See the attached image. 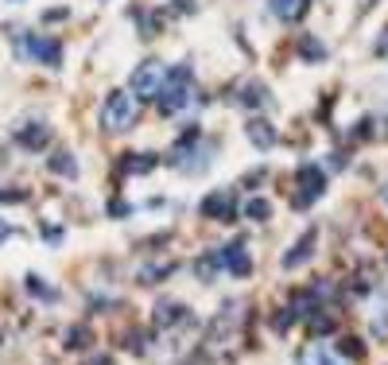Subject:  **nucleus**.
<instances>
[{
    "instance_id": "f257e3e1",
    "label": "nucleus",
    "mask_w": 388,
    "mask_h": 365,
    "mask_svg": "<svg viewBox=\"0 0 388 365\" xmlns=\"http://www.w3.org/2000/svg\"><path fill=\"white\" fill-rule=\"evenodd\" d=\"M194 70H191V62H179V66H171L167 70V78H163V89H160V97H155V105H160V113H179L187 102H191V94H194Z\"/></svg>"
},
{
    "instance_id": "f03ea898",
    "label": "nucleus",
    "mask_w": 388,
    "mask_h": 365,
    "mask_svg": "<svg viewBox=\"0 0 388 365\" xmlns=\"http://www.w3.org/2000/svg\"><path fill=\"white\" fill-rule=\"evenodd\" d=\"M136 124V97L125 94V89H117V94L105 97L101 105V129L105 132H125Z\"/></svg>"
},
{
    "instance_id": "7ed1b4c3",
    "label": "nucleus",
    "mask_w": 388,
    "mask_h": 365,
    "mask_svg": "<svg viewBox=\"0 0 388 365\" xmlns=\"http://www.w3.org/2000/svg\"><path fill=\"white\" fill-rule=\"evenodd\" d=\"M163 78H167V66H163V62H155V59L140 62L136 70H132V82H128L132 97H160Z\"/></svg>"
},
{
    "instance_id": "20e7f679",
    "label": "nucleus",
    "mask_w": 388,
    "mask_h": 365,
    "mask_svg": "<svg viewBox=\"0 0 388 365\" xmlns=\"http://www.w3.org/2000/svg\"><path fill=\"white\" fill-rule=\"evenodd\" d=\"M295 187H299V190H295V206L303 210V206H311V202H315V198L326 190L323 168H318V163H303L299 175H295Z\"/></svg>"
},
{
    "instance_id": "39448f33",
    "label": "nucleus",
    "mask_w": 388,
    "mask_h": 365,
    "mask_svg": "<svg viewBox=\"0 0 388 365\" xmlns=\"http://www.w3.org/2000/svg\"><path fill=\"white\" fill-rule=\"evenodd\" d=\"M202 218L210 222H237V195L233 190H214V195L202 198Z\"/></svg>"
},
{
    "instance_id": "423d86ee",
    "label": "nucleus",
    "mask_w": 388,
    "mask_h": 365,
    "mask_svg": "<svg viewBox=\"0 0 388 365\" xmlns=\"http://www.w3.org/2000/svg\"><path fill=\"white\" fill-rule=\"evenodd\" d=\"M214 256H218V268H226L229 276H249L253 272V261H249V253H245V245H226Z\"/></svg>"
},
{
    "instance_id": "0eeeda50",
    "label": "nucleus",
    "mask_w": 388,
    "mask_h": 365,
    "mask_svg": "<svg viewBox=\"0 0 388 365\" xmlns=\"http://www.w3.org/2000/svg\"><path fill=\"white\" fill-rule=\"evenodd\" d=\"M16 144L28 148V152H43V148L51 144V129H47L43 121H28L23 129H16Z\"/></svg>"
},
{
    "instance_id": "6e6552de",
    "label": "nucleus",
    "mask_w": 388,
    "mask_h": 365,
    "mask_svg": "<svg viewBox=\"0 0 388 365\" xmlns=\"http://www.w3.org/2000/svg\"><path fill=\"white\" fill-rule=\"evenodd\" d=\"M315 245H318V229H307V234H303L299 241L292 245V253H284V268H287V272L303 268V264L315 256Z\"/></svg>"
},
{
    "instance_id": "1a4fd4ad",
    "label": "nucleus",
    "mask_w": 388,
    "mask_h": 365,
    "mask_svg": "<svg viewBox=\"0 0 388 365\" xmlns=\"http://www.w3.org/2000/svg\"><path fill=\"white\" fill-rule=\"evenodd\" d=\"M28 51L35 55L43 66H62V43L51 36H31L28 39Z\"/></svg>"
},
{
    "instance_id": "9d476101",
    "label": "nucleus",
    "mask_w": 388,
    "mask_h": 365,
    "mask_svg": "<svg viewBox=\"0 0 388 365\" xmlns=\"http://www.w3.org/2000/svg\"><path fill=\"white\" fill-rule=\"evenodd\" d=\"M272 16H279L284 23H299L311 12V0H268Z\"/></svg>"
},
{
    "instance_id": "9b49d317",
    "label": "nucleus",
    "mask_w": 388,
    "mask_h": 365,
    "mask_svg": "<svg viewBox=\"0 0 388 365\" xmlns=\"http://www.w3.org/2000/svg\"><path fill=\"white\" fill-rule=\"evenodd\" d=\"M175 322H187V307L175 300H160L155 303V327H175Z\"/></svg>"
},
{
    "instance_id": "f8f14e48",
    "label": "nucleus",
    "mask_w": 388,
    "mask_h": 365,
    "mask_svg": "<svg viewBox=\"0 0 388 365\" xmlns=\"http://www.w3.org/2000/svg\"><path fill=\"white\" fill-rule=\"evenodd\" d=\"M245 132H249V140H253L257 148H264V152L276 144V129H272V124L264 121V117H253L249 124H245Z\"/></svg>"
},
{
    "instance_id": "ddd939ff",
    "label": "nucleus",
    "mask_w": 388,
    "mask_h": 365,
    "mask_svg": "<svg viewBox=\"0 0 388 365\" xmlns=\"http://www.w3.org/2000/svg\"><path fill=\"white\" fill-rule=\"evenodd\" d=\"M155 163H160V156H152V152H128L125 160H121V171H128V175H148Z\"/></svg>"
},
{
    "instance_id": "4468645a",
    "label": "nucleus",
    "mask_w": 388,
    "mask_h": 365,
    "mask_svg": "<svg viewBox=\"0 0 388 365\" xmlns=\"http://www.w3.org/2000/svg\"><path fill=\"white\" fill-rule=\"evenodd\" d=\"M47 163H51V171H55V175H62V179H74V175H78V160H74L70 152H55Z\"/></svg>"
},
{
    "instance_id": "2eb2a0df",
    "label": "nucleus",
    "mask_w": 388,
    "mask_h": 365,
    "mask_svg": "<svg viewBox=\"0 0 388 365\" xmlns=\"http://www.w3.org/2000/svg\"><path fill=\"white\" fill-rule=\"evenodd\" d=\"M245 218L249 222H268L272 218V202L268 198H249V202H245Z\"/></svg>"
},
{
    "instance_id": "dca6fc26",
    "label": "nucleus",
    "mask_w": 388,
    "mask_h": 365,
    "mask_svg": "<svg viewBox=\"0 0 388 365\" xmlns=\"http://www.w3.org/2000/svg\"><path fill=\"white\" fill-rule=\"evenodd\" d=\"M241 105H249V109H253V105H257V109H260V105H268V86L249 82V86H245V94H241Z\"/></svg>"
},
{
    "instance_id": "f3484780",
    "label": "nucleus",
    "mask_w": 388,
    "mask_h": 365,
    "mask_svg": "<svg viewBox=\"0 0 388 365\" xmlns=\"http://www.w3.org/2000/svg\"><path fill=\"white\" fill-rule=\"evenodd\" d=\"M299 55H303V59H307V62H323V59H326V47L318 43L315 36H307V39H303V43H299Z\"/></svg>"
},
{
    "instance_id": "a211bd4d",
    "label": "nucleus",
    "mask_w": 388,
    "mask_h": 365,
    "mask_svg": "<svg viewBox=\"0 0 388 365\" xmlns=\"http://www.w3.org/2000/svg\"><path fill=\"white\" fill-rule=\"evenodd\" d=\"M299 365H342V361H334L326 350H318V346H307V350L299 354Z\"/></svg>"
},
{
    "instance_id": "6ab92c4d",
    "label": "nucleus",
    "mask_w": 388,
    "mask_h": 365,
    "mask_svg": "<svg viewBox=\"0 0 388 365\" xmlns=\"http://www.w3.org/2000/svg\"><path fill=\"white\" fill-rule=\"evenodd\" d=\"M338 354L350 358V361H361L365 358V346H361V338H342V342H338Z\"/></svg>"
},
{
    "instance_id": "aec40b11",
    "label": "nucleus",
    "mask_w": 388,
    "mask_h": 365,
    "mask_svg": "<svg viewBox=\"0 0 388 365\" xmlns=\"http://www.w3.org/2000/svg\"><path fill=\"white\" fill-rule=\"evenodd\" d=\"M89 346V327H70L66 330V350H86Z\"/></svg>"
},
{
    "instance_id": "412c9836",
    "label": "nucleus",
    "mask_w": 388,
    "mask_h": 365,
    "mask_svg": "<svg viewBox=\"0 0 388 365\" xmlns=\"http://www.w3.org/2000/svg\"><path fill=\"white\" fill-rule=\"evenodd\" d=\"M307 315H311V330H315V334H330V330H334V319L323 315V307H315V311H307Z\"/></svg>"
},
{
    "instance_id": "4be33fe9",
    "label": "nucleus",
    "mask_w": 388,
    "mask_h": 365,
    "mask_svg": "<svg viewBox=\"0 0 388 365\" xmlns=\"http://www.w3.org/2000/svg\"><path fill=\"white\" fill-rule=\"evenodd\" d=\"M295 319H299V311H295V307H287L284 315H276V319H272V327H276V334H284V330H292V327H295Z\"/></svg>"
},
{
    "instance_id": "5701e85b",
    "label": "nucleus",
    "mask_w": 388,
    "mask_h": 365,
    "mask_svg": "<svg viewBox=\"0 0 388 365\" xmlns=\"http://www.w3.org/2000/svg\"><path fill=\"white\" fill-rule=\"evenodd\" d=\"M28 292H31V295H43V300H55V292H51V288H47L39 276H28Z\"/></svg>"
},
{
    "instance_id": "b1692460",
    "label": "nucleus",
    "mask_w": 388,
    "mask_h": 365,
    "mask_svg": "<svg viewBox=\"0 0 388 365\" xmlns=\"http://www.w3.org/2000/svg\"><path fill=\"white\" fill-rule=\"evenodd\" d=\"M121 346H125V350H132V354H144V334H140V330H128Z\"/></svg>"
},
{
    "instance_id": "393cba45",
    "label": "nucleus",
    "mask_w": 388,
    "mask_h": 365,
    "mask_svg": "<svg viewBox=\"0 0 388 365\" xmlns=\"http://www.w3.org/2000/svg\"><path fill=\"white\" fill-rule=\"evenodd\" d=\"M377 55H388V28H384V36L377 39Z\"/></svg>"
},
{
    "instance_id": "a878e982",
    "label": "nucleus",
    "mask_w": 388,
    "mask_h": 365,
    "mask_svg": "<svg viewBox=\"0 0 388 365\" xmlns=\"http://www.w3.org/2000/svg\"><path fill=\"white\" fill-rule=\"evenodd\" d=\"M109 214H113V218H121V214H128V206H125V202H113Z\"/></svg>"
},
{
    "instance_id": "bb28decb",
    "label": "nucleus",
    "mask_w": 388,
    "mask_h": 365,
    "mask_svg": "<svg viewBox=\"0 0 388 365\" xmlns=\"http://www.w3.org/2000/svg\"><path fill=\"white\" fill-rule=\"evenodd\" d=\"M89 365H113L109 358H94V361H89Z\"/></svg>"
},
{
    "instance_id": "cd10ccee",
    "label": "nucleus",
    "mask_w": 388,
    "mask_h": 365,
    "mask_svg": "<svg viewBox=\"0 0 388 365\" xmlns=\"http://www.w3.org/2000/svg\"><path fill=\"white\" fill-rule=\"evenodd\" d=\"M8 234H12V229H8V226H0V237H8Z\"/></svg>"
},
{
    "instance_id": "c85d7f7f",
    "label": "nucleus",
    "mask_w": 388,
    "mask_h": 365,
    "mask_svg": "<svg viewBox=\"0 0 388 365\" xmlns=\"http://www.w3.org/2000/svg\"><path fill=\"white\" fill-rule=\"evenodd\" d=\"M384 198H388V190H384Z\"/></svg>"
},
{
    "instance_id": "c756f323",
    "label": "nucleus",
    "mask_w": 388,
    "mask_h": 365,
    "mask_svg": "<svg viewBox=\"0 0 388 365\" xmlns=\"http://www.w3.org/2000/svg\"><path fill=\"white\" fill-rule=\"evenodd\" d=\"M16 4H20V0H16Z\"/></svg>"
}]
</instances>
